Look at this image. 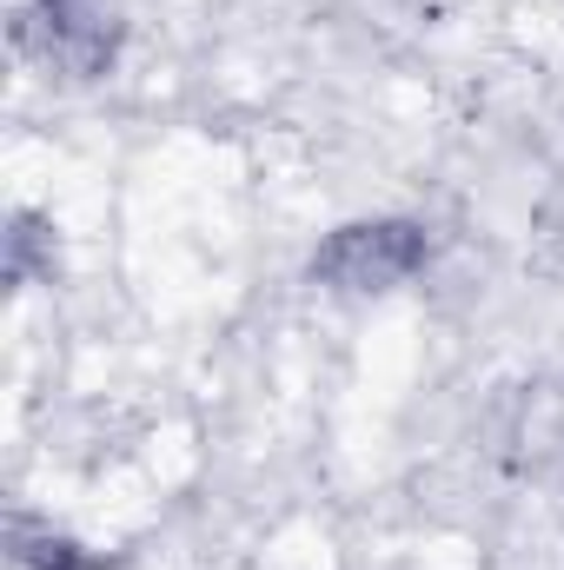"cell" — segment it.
<instances>
[{
    "mask_svg": "<svg viewBox=\"0 0 564 570\" xmlns=\"http://www.w3.org/2000/svg\"><path fill=\"white\" fill-rule=\"evenodd\" d=\"M120 0H27L13 20L20 53H33L40 67L67 73V80H94L114 67L120 53Z\"/></svg>",
    "mask_w": 564,
    "mask_h": 570,
    "instance_id": "obj_1",
    "label": "cell"
},
{
    "mask_svg": "<svg viewBox=\"0 0 564 570\" xmlns=\"http://www.w3.org/2000/svg\"><path fill=\"white\" fill-rule=\"evenodd\" d=\"M13 558H20L27 570H114V558H107V551H87V544L60 538V531L33 524L27 511L13 518Z\"/></svg>",
    "mask_w": 564,
    "mask_h": 570,
    "instance_id": "obj_3",
    "label": "cell"
},
{
    "mask_svg": "<svg viewBox=\"0 0 564 570\" xmlns=\"http://www.w3.org/2000/svg\"><path fill=\"white\" fill-rule=\"evenodd\" d=\"M425 226L412 219H352L312 253V279L332 292H392L425 266Z\"/></svg>",
    "mask_w": 564,
    "mask_h": 570,
    "instance_id": "obj_2",
    "label": "cell"
}]
</instances>
